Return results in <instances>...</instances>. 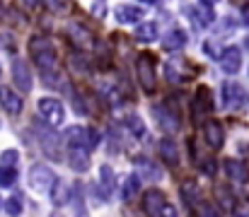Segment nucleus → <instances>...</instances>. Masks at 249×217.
<instances>
[{"label":"nucleus","mask_w":249,"mask_h":217,"mask_svg":"<svg viewBox=\"0 0 249 217\" xmlns=\"http://www.w3.org/2000/svg\"><path fill=\"white\" fill-rule=\"evenodd\" d=\"M29 53H32V61L41 68V77L46 80L49 87H63L61 75H58V56L49 39H44V36L29 39Z\"/></svg>","instance_id":"f257e3e1"},{"label":"nucleus","mask_w":249,"mask_h":217,"mask_svg":"<svg viewBox=\"0 0 249 217\" xmlns=\"http://www.w3.org/2000/svg\"><path fill=\"white\" fill-rule=\"evenodd\" d=\"M19 179L17 174V167H7V164H0V186L2 188H10L15 186V181Z\"/></svg>","instance_id":"a878e982"},{"label":"nucleus","mask_w":249,"mask_h":217,"mask_svg":"<svg viewBox=\"0 0 249 217\" xmlns=\"http://www.w3.org/2000/svg\"><path fill=\"white\" fill-rule=\"evenodd\" d=\"M215 193H218V200H220V205H223L228 213H235V196L230 193V188H225V186H218V188H215Z\"/></svg>","instance_id":"bb28decb"},{"label":"nucleus","mask_w":249,"mask_h":217,"mask_svg":"<svg viewBox=\"0 0 249 217\" xmlns=\"http://www.w3.org/2000/svg\"><path fill=\"white\" fill-rule=\"evenodd\" d=\"M49 196H51V203H53L56 208H58V205H66V203L73 200V191H71V186H68L66 181H61V179H56V184L51 186Z\"/></svg>","instance_id":"f3484780"},{"label":"nucleus","mask_w":249,"mask_h":217,"mask_svg":"<svg viewBox=\"0 0 249 217\" xmlns=\"http://www.w3.org/2000/svg\"><path fill=\"white\" fill-rule=\"evenodd\" d=\"M5 213H10V215H19V213H22V198H19V196L7 198V200H5Z\"/></svg>","instance_id":"7c9ffc66"},{"label":"nucleus","mask_w":249,"mask_h":217,"mask_svg":"<svg viewBox=\"0 0 249 217\" xmlns=\"http://www.w3.org/2000/svg\"><path fill=\"white\" fill-rule=\"evenodd\" d=\"M136 36L141 41H155L158 39V24L155 22H143L136 27Z\"/></svg>","instance_id":"393cba45"},{"label":"nucleus","mask_w":249,"mask_h":217,"mask_svg":"<svg viewBox=\"0 0 249 217\" xmlns=\"http://www.w3.org/2000/svg\"><path fill=\"white\" fill-rule=\"evenodd\" d=\"M160 157L165 159L167 164H179V147L174 140H169V138H162L160 140Z\"/></svg>","instance_id":"b1692460"},{"label":"nucleus","mask_w":249,"mask_h":217,"mask_svg":"<svg viewBox=\"0 0 249 217\" xmlns=\"http://www.w3.org/2000/svg\"><path fill=\"white\" fill-rule=\"evenodd\" d=\"M114 188H116V176H114V169H111L109 164H102V169H99V186H97L102 203H107V200L111 198Z\"/></svg>","instance_id":"6e6552de"},{"label":"nucleus","mask_w":249,"mask_h":217,"mask_svg":"<svg viewBox=\"0 0 249 217\" xmlns=\"http://www.w3.org/2000/svg\"><path fill=\"white\" fill-rule=\"evenodd\" d=\"M0 104H2V109L7 111V114H12V116H17L19 111H22V97L19 94H15L12 89H7V87H0Z\"/></svg>","instance_id":"a211bd4d"},{"label":"nucleus","mask_w":249,"mask_h":217,"mask_svg":"<svg viewBox=\"0 0 249 217\" xmlns=\"http://www.w3.org/2000/svg\"><path fill=\"white\" fill-rule=\"evenodd\" d=\"M165 72H167V80L174 82V84H179V82L184 80V72H181V68H179L177 61H169V63L165 66Z\"/></svg>","instance_id":"c85d7f7f"},{"label":"nucleus","mask_w":249,"mask_h":217,"mask_svg":"<svg viewBox=\"0 0 249 217\" xmlns=\"http://www.w3.org/2000/svg\"><path fill=\"white\" fill-rule=\"evenodd\" d=\"M56 184V174L51 171V167L46 164H34L29 169V186L39 193H49L51 186Z\"/></svg>","instance_id":"7ed1b4c3"},{"label":"nucleus","mask_w":249,"mask_h":217,"mask_svg":"<svg viewBox=\"0 0 249 217\" xmlns=\"http://www.w3.org/2000/svg\"><path fill=\"white\" fill-rule=\"evenodd\" d=\"M225 171H228V176H230L232 181H240V184H247L249 181L247 167H245L240 159H228V162H225Z\"/></svg>","instance_id":"412c9836"},{"label":"nucleus","mask_w":249,"mask_h":217,"mask_svg":"<svg viewBox=\"0 0 249 217\" xmlns=\"http://www.w3.org/2000/svg\"><path fill=\"white\" fill-rule=\"evenodd\" d=\"M97 143H99V133L94 128H80V126H75V128H68L66 131V147L80 145V147H87L92 152L97 147Z\"/></svg>","instance_id":"20e7f679"},{"label":"nucleus","mask_w":249,"mask_h":217,"mask_svg":"<svg viewBox=\"0 0 249 217\" xmlns=\"http://www.w3.org/2000/svg\"><path fill=\"white\" fill-rule=\"evenodd\" d=\"M145 15V7H136V5H119L116 7V19L121 24H133V22H141Z\"/></svg>","instance_id":"6ab92c4d"},{"label":"nucleus","mask_w":249,"mask_h":217,"mask_svg":"<svg viewBox=\"0 0 249 217\" xmlns=\"http://www.w3.org/2000/svg\"><path fill=\"white\" fill-rule=\"evenodd\" d=\"M68 34H71V39L75 41V46H80V49H89V46L94 44V36H92L87 29H83L80 24H71V27H68Z\"/></svg>","instance_id":"4be33fe9"},{"label":"nucleus","mask_w":249,"mask_h":217,"mask_svg":"<svg viewBox=\"0 0 249 217\" xmlns=\"http://www.w3.org/2000/svg\"><path fill=\"white\" fill-rule=\"evenodd\" d=\"M162 46H165L167 51H179V49H184V46H186V32H184V29H169L165 34V39H162Z\"/></svg>","instance_id":"aec40b11"},{"label":"nucleus","mask_w":249,"mask_h":217,"mask_svg":"<svg viewBox=\"0 0 249 217\" xmlns=\"http://www.w3.org/2000/svg\"><path fill=\"white\" fill-rule=\"evenodd\" d=\"M71 63H73V70H75V72H83V75H87V72H89V68H87V61H85V58H80V56H73V58H71Z\"/></svg>","instance_id":"473e14b6"},{"label":"nucleus","mask_w":249,"mask_h":217,"mask_svg":"<svg viewBox=\"0 0 249 217\" xmlns=\"http://www.w3.org/2000/svg\"><path fill=\"white\" fill-rule=\"evenodd\" d=\"M136 72H138V82H141V87H143L148 94H153V92H155V84H158V80H155V63H153V56L143 53V56L138 58V63H136Z\"/></svg>","instance_id":"39448f33"},{"label":"nucleus","mask_w":249,"mask_h":217,"mask_svg":"<svg viewBox=\"0 0 249 217\" xmlns=\"http://www.w3.org/2000/svg\"><path fill=\"white\" fill-rule=\"evenodd\" d=\"M126 128L133 133V138H143L145 135V126H143V121L138 116H128L126 118Z\"/></svg>","instance_id":"c756f323"},{"label":"nucleus","mask_w":249,"mask_h":217,"mask_svg":"<svg viewBox=\"0 0 249 217\" xmlns=\"http://www.w3.org/2000/svg\"><path fill=\"white\" fill-rule=\"evenodd\" d=\"M12 80H15V84L27 94L29 89H32V70H29V66L24 63V61H15L12 63Z\"/></svg>","instance_id":"ddd939ff"},{"label":"nucleus","mask_w":249,"mask_h":217,"mask_svg":"<svg viewBox=\"0 0 249 217\" xmlns=\"http://www.w3.org/2000/svg\"><path fill=\"white\" fill-rule=\"evenodd\" d=\"M138 2H145V5H153V2H158V0H138Z\"/></svg>","instance_id":"e433bc0d"},{"label":"nucleus","mask_w":249,"mask_h":217,"mask_svg":"<svg viewBox=\"0 0 249 217\" xmlns=\"http://www.w3.org/2000/svg\"><path fill=\"white\" fill-rule=\"evenodd\" d=\"M201 2H206V5H218L220 0H201Z\"/></svg>","instance_id":"c9c22d12"},{"label":"nucleus","mask_w":249,"mask_h":217,"mask_svg":"<svg viewBox=\"0 0 249 217\" xmlns=\"http://www.w3.org/2000/svg\"><path fill=\"white\" fill-rule=\"evenodd\" d=\"M245 46H247V49H249V36H247V39H245Z\"/></svg>","instance_id":"58836bf2"},{"label":"nucleus","mask_w":249,"mask_h":217,"mask_svg":"<svg viewBox=\"0 0 249 217\" xmlns=\"http://www.w3.org/2000/svg\"><path fill=\"white\" fill-rule=\"evenodd\" d=\"M36 109H39V114L44 116V121L51 128L63 126V121H66V106H63V101H58L53 97H41L39 104H36Z\"/></svg>","instance_id":"f03ea898"},{"label":"nucleus","mask_w":249,"mask_h":217,"mask_svg":"<svg viewBox=\"0 0 249 217\" xmlns=\"http://www.w3.org/2000/svg\"><path fill=\"white\" fill-rule=\"evenodd\" d=\"M133 167H136V174L143 181H160L162 179V169L155 162H150L148 157H136L133 159Z\"/></svg>","instance_id":"0eeeda50"},{"label":"nucleus","mask_w":249,"mask_h":217,"mask_svg":"<svg viewBox=\"0 0 249 217\" xmlns=\"http://www.w3.org/2000/svg\"><path fill=\"white\" fill-rule=\"evenodd\" d=\"M203 135H206V143L211 145L213 150H220L223 143H225V131H223V126L218 121H208L203 126Z\"/></svg>","instance_id":"dca6fc26"},{"label":"nucleus","mask_w":249,"mask_h":217,"mask_svg":"<svg viewBox=\"0 0 249 217\" xmlns=\"http://www.w3.org/2000/svg\"><path fill=\"white\" fill-rule=\"evenodd\" d=\"M46 5H49L51 10H58V7H61V5H58V0H46Z\"/></svg>","instance_id":"f704fd0d"},{"label":"nucleus","mask_w":249,"mask_h":217,"mask_svg":"<svg viewBox=\"0 0 249 217\" xmlns=\"http://www.w3.org/2000/svg\"><path fill=\"white\" fill-rule=\"evenodd\" d=\"M138 191H141V176L133 174V176H128V179L124 181V186H121V198H124L126 203H133L136 196H138Z\"/></svg>","instance_id":"5701e85b"},{"label":"nucleus","mask_w":249,"mask_h":217,"mask_svg":"<svg viewBox=\"0 0 249 217\" xmlns=\"http://www.w3.org/2000/svg\"><path fill=\"white\" fill-rule=\"evenodd\" d=\"M153 116L158 118V126H160L165 133H169V135H172V133H177V131L181 128L179 116H177V114H172L167 106H155V109H153Z\"/></svg>","instance_id":"1a4fd4ad"},{"label":"nucleus","mask_w":249,"mask_h":217,"mask_svg":"<svg viewBox=\"0 0 249 217\" xmlns=\"http://www.w3.org/2000/svg\"><path fill=\"white\" fill-rule=\"evenodd\" d=\"M189 19L196 24V29H206L208 24H213V19H215V15H213V10H211V5H201V7H189Z\"/></svg>","instance_id":"2eb2a0df"},{"label":"nucleus","mask_w":249,"mask_h":217,"mask_svg":"<svg viewBox=\"0 0 249 217\" xmlns=\"http://www.w3.org/2000/svg\"><path fill=\"white\" fill-rule=\"evenodd\" d=\"M242 22L249 27V7H245V10H242Z\"/></svg>","instance_id":"72a5a7b5"},{"label":"nucleus","mask_w":249,"mask_h":217,"mask_svg":"<svg viewBox=\"0 0 249 217\" xmlns=\"http://www.w3.org/2000/svg\"><path fill=\"white\" fill-rule=\"evenodd\" d=\"M68 162H71V169L87 171L89 169V150L80 147V145H71L68 147Z\"/></svg>","instance_id":"4468645a"},{"label":"nucleus","mask_w":249,"mask_h":217,"mask_svg":"<svg viewBox=\"0 0 249 217\" xmlns=\"http://www.w3.org/2000/svg\"><path fill=\"white\" fill-rule=\"evenodd\" d=\"M220 68H223V72H228V75H237L240 68H242V51L237 46L225 49L220 53Z\"/></svg>","instance_id":"9d476101"},{"label":"nucleus","mask_w":249,"mask_h":217,"mask_svg":"<svg viewBox=\"0 0 249 217\" xmlns=\"http://www.w3.org/2000/svg\"><path fill=\"white\" fill-rule=\"evenodd\" d=\"M220 97H223V106H225V109H235V106H242L245 89H242L240 84H235V82H225Z\"/></svg>","instance_id":"f8f14e48"},{"label":"nucleus","mask_w":249,"mask_h":217,"mask_svg":"<svg viewBox=\"0 0 249 217\" xmlns=\"http://www.w3.org/2000/svg\"><path fill=\"white\" fill-rule=\"evenodd\" d=\"M194 101H196V104H194V116H196V121L203 118L206 114H211V111L215 109V104H213V94H211L208 87H198Z\"/></svg>","instance_id":"9b49d317"},{"label":"nucleus","mask_w":249,"mask_h":217,"mask_svg":"<svg viewBox=\"0 0 249 217\" xmlns=\"http://www.w3.org/2000/svg\"><path fill=\"white\" fill-rule=\"evenodd\" d=\"M181 198H184V203L191 208V205L198 200V186H196L194 181H186V184L181 186Z\"/></svg>","instance_id":"cd10ccee"},{"label":"nucleus","mask_w":249,"mask_h":217,"mask_svg":"<svg viewBox=\"0 0 249 217\" xmlns=\"http://www.w3.org/2000/svg\"><path fill=\"white\" fill-rule=\"evenodd\" d=\"M24 2H27V5H36V0H24Z\"/></svg>","instance_id":"4c0bfd02"},{"label":"nucleus","mask_w":249,"mask_h":217,"mask_svg":"<svg viewBox=\"0 0 249 217\" xmlns=\"http://www.w3.org/2000/svg\"><path fill=\"white\" fill-rule=\"evenodd\" d=\"M143 210L148 215H174V208L167 205L162 191H158V188L145 191V196H143Z\"/></svg>","instance_id":"423d86ee"},{"label":"nucleus","mask_w":249,"mask_h":217,"mask_svg":"<svg viewBox=\"0 0 249 217\" xmlns=\"http://www.w3.org/2000/svg\"><path fill=\"white\" fill-rule=\"evenodd\" d=\"M17 159H19V152L17 150H5L0 154V164H7V167H17Z\"/></svg>","instance_id":"2f4dec72"}]
</instances>
